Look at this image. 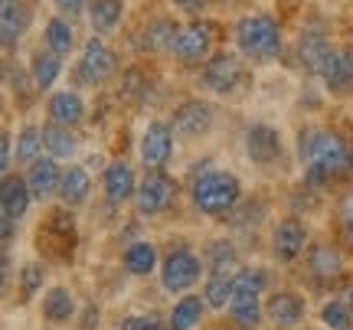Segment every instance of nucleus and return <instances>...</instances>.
<instances>
[{
	"mask_svg": "<svg viewBox=\"0 0 353 330\" xmlns=\"http://www.w3.org/2000/svg\"><path fill=\"white\" fill-rule=\"evenodd\" d=\"M298 154H301L304 177L311 183H330V180H341L353 170V147L341 134L324 131V127L301 131Z\"/></svg>",
	"mask_w": 353,
	"mask_h": 330,
	"instance_id": "nucleus-1",
	"label": "nucleus"
},
{
	"mask_svg": "<svg viewBox=\"0 0 353 330\" xmlns=\"http://www.w3.org/2000/svg\"><path fill=\"white\" fill-rule=\"evenodd\" d=\"M232 37H236V46H239L242 56L255 59V63L275 59L281 52V26L268 13H245V17H239Z\"/></svg>",
	"mask_w": 353,
	"mask_h": 330,
	"instance_id": "nucleus-2",
	"label": "nucleus"
},
{
	"mask_svg": "<svg viewBox=\"0 0 353 330\" xmlns=\"http://www.w3.org/2000/svg\"><path fill=\"white\" fill-rule=\"evenodd\" d=\"M190 196H193V206H196L200 213H206V216H229L242 200V187L232 174L210 170V174H203V177L193 183Z\"/></svg>",
	"mask_w": 353,
	"mask_h": 330,
	"instance_id": "nucleus-3",
	"label": "nucleus"
},
{
	"mask_svg": "<svg viewBox=\"0 0 353 330\" xmlns=\"http://www.w3.org/2000/svg\"><path fill=\"white\" fill-rule=\"evenodd\" d=\"M216 33H219V26L210 23V20H193L180 30V37L174 43V59L180 65H200L210 59V52H213V43H216Z\"/></svg>",
	"mask_w": 353,
	"mask_h": 330,
	"instance_id": "nucleus-4",
	"label": "nucleus"
},
{
	"mask_svg": "<svg viewBox=\"0 0 353 330\" xmlns=\"http://www.w3.org/2000/svg\"><path fill=\"white\" fill-rule=\"evenodd\" d=\"M174 200H176V180L167 177L164 170H151L138 183V193H134V206H138L141 216H157V213L170 209Z\"/></svg>",
	"mask_w": 353,
	"mask_h": 330,
	"instance_id": "nucleus-5",
	"label": "nucleus"
},
{
	"mask_svg": "<svg viewBox=\"0 0 353 330\" xmlns=\"http://www.w3.org/2000/svg\"><path fill=\"white\" fill-rule=\"evenodd\" d=\"M114 69H118V56L112 52V46H108L101 37H92L85 46H82L76 76L82 79L85 85H101L105 79L114 76Z\"/></svg>",
	"mask_w": 353,
	"mask_h": 330,
	"instance_id": "nucleus-6",
	"label": "nucleus"
},
{
	"mask_svg": "<svg viewBox=\"0 0 353 330\" xmlns=\"http://www.w3.org/2000/svg\"><path fill=\"white\" fill-rule=\"evenodd\" d=\"M203 275V262L196 255L190 252V249H176L164 258V265H161V285H164V291L170 294H183L190 291Z\"/></svg>",
	"mask_w": 353,
	"mask_h": 330,
	"instance_id": "nucleus-7",
	"label": "nucleus"
},
{
	"mask_svg": "<svg viewBox=\"0 0 353 330\" xmlns=\"http://www.w3.org/2000/svg\"><path fill=\"white\" fill-rule=\"evenodd\" d=\"M242 79H245V69L236 52H216L203 65V85L216 95H232L242 85Z\"/></svg>",
	"mask_w": 353,
	"mask_h": 330,
	"instance_id": "nucleus-8",
	"label": "nucleus"
},
{
	"mask_svg": "<svg viewBox=\"0 0 353 330\" xmlns=\"http://www.w3.org/2000/svg\"><path fill=\"white\" fill-rule=\"evenodd\" d=\"M170 154H174V127L167 121H151L141 134V161H144V167L161 170L170 161Z\"/></svg>",
	"mask_w": 353,
	"mask_h": 330,
	"instance_id": "nucleus-9",
	"label": "nucleus"
},
{
	"mask_svg": "<svg viewBox=\"0 0 353 330\" xmlns=\"http://www.w3.org/2000/svg\"><path fill=\"white\" fill-rule=\"evenodd\" d=\"M39 252L52 255V258H72V216H65V213H52L46 219V226L39 229Z\"/></svg>",
	"mask_w": 353,
	"mask_h": 330,
	"instance_id": "nucleus-10",
	"label": "nucleus"
},
{
	"mask_svg": "<svg viewBox=\"0 0 353 330\" xmlns=\"http://www.w3.org/2000/svg\"><path fill=\"white\" fill-rule=\"evenodd\" d=\"M170 127H174V134H180V138H200V134H206L213 127V105L200 102V99L176 105L174 125Z\"/></svg>",
	"mask_w": 353,
	"mask_h": 330,
	"instance_id": "nucleus-11",
	"label": "nucleus"
},
{
	"mask_svg": "<svg viewBox=\"0 0 353 330\" xmlns=\"http://www.w3.org/2000/svg\"><path fill=\"white\" fill-rule=\"evenodd\" d=\"M304 245H307V229H304L301 219H281L272 232V252L281 262H294L304 252Z\"/></svg>",
	"mask_w": 353,
	"mask_h": 330,
	"instance_id": "nucleus-12",
	"label": "nucleus"
},
{
	"mask_svg": "<svg viewBox=\"0 0 353 330\" xmlns=\"http://www.w3.org/2000/svg\"><path fill=\"white\" fill-rule=\"evenodd\" d=\"M321 82L330 92H347L353 85V50L350 46H334L327 52V59L321 65Z\"/></svg>",
	"mask_w": 353,
	"mask_h": 330,
	"instance_id": "nucleus-13",
	"label": "nucleus"
},
{
	"mask_svg": "<svg viewBox=\"0 0 353 330\" xmlns=\"http://www.w3.org/2000/svg\"><path fill=\"white\" fill-rule=\"evenodd\" d=\"M245 154H249V161L262 167L275 164L281 157V134L272 125H252L245 131Z\"/></svg>",
	"mask_w": 353,
	"mask_h": 330,
	"instance_id": "nucleus-14",
	"label": "nucleus"
},
{
	"mask_svg": "<svg viewBox=\"0 0 353 330\" xmlns=\"http://www.w3.org/2000/svg\"><path fill=\"white\" fill-rule=\"evenodd\" d=\"M265 318L281 330H294L304 320V301L294 291H275L265 305Z\"/></svg>",
	"mask_w": 353,
	"mask_h": 330,
	"instance_id": "nucleus-15",
	"label": "nucleus"
},
{
	"mask_svg": "<svg viewBox=\"0 0 353 330\" xmlns=\"http://www.w3.org/2000/svg\"><path fill=\"white\" fill-rule=\"evenodd\" d=\"M26 183H30V193H33L37 200H46V196H52V193H59L63 170H59V164H56V157H39L37 164L30 167Z\"/></svg>",
	"mask_w": 353,
	"mask_h": 330,
	"instance_id": "nucleus-16",
	"label": "nucleus"
},
{
	"mask_svg": "<svg viewBox=\"0 0 353 330\" xmlns=\"http://www.w3.org/2000/svg\"><path fill=\"white\" fill-rule=\"evenodd\" d=\"M30 200H33V193H30V183L20 177H3V187H0V216L7 219H23L26 209H30Z\"/></svg>",
	"mask_w": 353,
	"mask_h": 330,
	"instance_id": "nucleus-17",
	"label": "nucleus"
},
{
	"mask_svg": "<svg viewBox=\"0 0 353 330\" xmlns=\"http://www.w3.org/2000/svg\"><path fill=\"white\" fill-rule=\"evenodd\" d=\"M46 112H50V121L63 127H76L82 118H85V102H82V95L79 92H56L50 95V102H46Z\"/></svg>",
	"mask_w": 353,
	"mask_h": 330,
	"instance_id": "nucleus-18",
	"label": "nucleus"
},
{
	"mask_svg": "<svg viewBox=\"0 0 353 330\" xmlns=\"http://www.w3.org/2000/svg\"><path fill=\"white\" fill-rule=\"evenodd\" d=\"M105 193H108V200H112L114 206L134 200L138 183H134V174H131V167H128L125 161H114V164L105 167Z\"/></svg>",
	"mask_w": 353,
	"mask_h": 330,
	"instance_id": "nucleus-19",
	"label": "nucleus"
},
{
	"mask_svg": "<svg viewBox=\"0 0 353 330\" xmlns=\"http://www.w3.org/2000/svg\"><path fill=\"white\" fill-rule=\"evenodd\" d=\"M229 314H232V320H236V327L255 330L265 318L262 291H236L232 294V301H229Z\"/></svg>",
	"mask_w": 353,
	"mask_h": 330,
	"instance_id": "nucleus-20",
	"label": "nucleus"
},
{
	"mask_svg": "<svg viewBox=\"0 0 353 330\" xmlns=\"http://www.w3.org/2000/svg\"><path fill=\"white\" fill-rule=\"evenodd\" d=\"M30 26V10H26L20 0H3L0 7V33H3V50H13L20 37Z\"/></svg>",
	"mask_w": 353,
	"mask_h": 330,
	"instance_id": "nucleus-21",
	"label": "nucleus"
},
{
	"mask_svg": "<svg viewBox=\"0 0 353 330\" xmlns=\"http://www.w3.org/2000/svg\"><path fill=\"white\" fill-rule=\"evenodd\" d=\"M334 50L330 39L321 33V30H304L301 39H298V63L307 69V72H321V65L327 59V52Z\"/></svg>",
	"mask_w": 353,
	"mask_h": 330,
	"instance_id": "nucleus-22",
	"label": "nucleus"
},
{
	"mask_svg": "<svg viewBox=\"0 0 353 330\" xmlns=\"http://www.w3.org/2000/svg\"><path fill=\"white\" fill-rule=\"evenodd\" d=\"M121 17H125V0H88V23L99 37L118 30Z\"/></svg>",
	"mask_w": 353,
	"mask_h": 330,
	"instance_id": "nucleus-23",
	"label": "nucleus"
},
{
	"mask_svg": "<svg viewBox=\"0 0 353 330\" xmlns=\"http://www.w3.org/2000/svg\"><path fill=\"white\" fill-rule=\"evenodd\" d=\"M307 265H311V275L314 278H337L343 271V258L341 252L334 249V245H327V242H317V245H311V252H307Z\"/></svg>",
	"mask_w": 353,
	"mask_h": 330,
	"instance_id": "nucleus-24",
	"label": "nucleus"
},
{
	"mask_svg": "<svg viewBox=\"0 0 353 330\" xmlns=\"http://www.w3.org/2000/svg\"><path fill=\"white\" fill-rule=\"evenodd\" d=\"M63 76V56H56L52 50H37L30 59V79L37 89H50L56 79Z\"/></svg>",
	"mask_w": 353,
	"mask_h": 330,
	"instance_id": "nucleus-25",
	"label": "nucleus"
},
{
	"mask_svg": "<svg viewBox=\"0 0 353 330\" xmlns=\"http://www.w3.org/2000/svg\"><path fill=\"white\" fill-rule=\"evenodd\" d=\"M203 311H206V301L200 294H183L174 305L170 318H167V327L170 330H193L203 320Z\"/></svg>",
	"mask_w": 353,
	"mask_h": 330,
	"instance_id": "nucleus-26",
	"label": "nucleus"
},
{
	"mask_svg": "<svg viewBox=\"0 0 353 330\" xmlns=\"http://www.w3.org/2000/svg\"><path fill=\"white\" fill-rule=\"evenodd\" d=\"M125 268L128 275H134V278H144V275H151L154 268H157V249H154V242H131L125 249Z\"/></svg>",
	"mask_w": 353,
	"mask_h": 330,
	"instance_id": "nucleus-27",
	"label": "nucleus"
},
{
	"mask_svg": "<svg viewBox=\"0 0 353 330\" xmlns=\"http://www.w3.org/2000/svg\"><path fill=\"white\" fill-rule=\"evenodd\" d=\"M43 43L56 56H69V52L76 50V30H72V23L65 17H52L50 23H46V30H43Z\"/></svg>",
	"mask_w": 353,
	"mask_h": 330,
	"instance_id": "nucleus-28",
	"label": "nucleus"
},
{
	"mask_svg": "<svg viewBox=\"0 0 353 330\" xmlns=\"http://www.w3.org/2000/svg\"><path fill=\"white\" fill-rule=\"evenodd\" d=\"M232 294H236V271H219V275H210V278H206V288H203L206 307L223 311V307H229Z\"/></svg>",
	"mask_w": 353,
	"mask_h": 330,
	"instance_id": "nucleus-29",
	"label": "nucleus"
},
{
	"mask_svg": "<svg viewBox=\"0 0 353 330\" xmlns=\"http://www.w3.org/2000/svg\"><path fill=\"white\" fill-rule=\"evenodd\" d=\"M76 314V298L69 288H50L46 298H43V318L50 320V324H65V320H72Z\"/></svg>",
	"mask_w": 353,
	"mask_h": 330,
	"instance_id": "nucleus-30",
	"label": "nucleus"
},
{
	"mask_svg": "<svg viewBox=\"0 0 353 330\" xmlns=\"http://www.w3.org/2000/svg\"><path fill=\"white\" fill-rule=\"evenodd\" d=\"M88 190H92V180L82 167H65L63 170V183H59V200L65 206H79L85 203Z\"/></svg>",
	"mask_w": 353,
	"mask_h": 330,
	"instance_id": "nucleus-31",
	"label": "nucleus"
},
{
	"mask_svg": "<svg viewBox=\"0 0 353 330\" xmlns=\"http://www.w3.org/2000/svg\"><path fill=\"white\" fill-rule=\"evenodd\" d=\"M43 147L50 151V157H72L76 154V134H72V127H63L50 121V125L43 127Z\"/></svg>",
	"mask_w": 353,
	"mask_h": 330,
	"instance_id": "nucleus-32",
	"label": "nucleus"
},
{
	"mask_svg": "<svg viewBox=\"0 0 353 330\" xmlns=\"http://www.w3.org/2000/svg\"><path fill=\"white\" fill-rule=\"evenodd\" d=\"M180 30H183V26H176L174 20H154V23L148 26V33H144V46L154 50V52L157 50H174Z\"/></svg>",
	"mask_w": 353,
	"mask_h": 330,
	"instance_id": "nucleus-33",
	"label": "nucleus"
},
{
	"mask_svg": "<svg viewBox=\"0 0 353 330\" xmlns=\"http://www.w3.org/2000/svg\"><path fill=\"white\" fill-rule=\"evenodd\" d=\"M206 265H210V275H219V271H239V255L229 242H213L206 249Z\"/></svg>",
	"mask_w": 353,
	"mask_h": 330,
	"instance_id": "nucleus-34",
	"label": "nucleus"
},
{
	"mask_svg": "<svg viewBox=\"0 0 353 330\" xmlns=\"http://www.w3.org/2000/svg\"><path fill=\"white\" fill-rule=\"evenodd\" d=\"M43 151V131L39 127H23L17 134V161L20 164H37Z\"/></svg>",
	"mask_w": 353,
	"mask_h": 330,
	"instance_id": "nucleus-35",
	"label": "nucleus"
},
{
	"mask_svg": "<svg viewBox=\"0 0 353 330\" xmlns=\"http://www.w3.org/2000/svg\"><path fill=\"white\" fill-rule=\"evenodd\" d=\"M321 320L327 330H350L353 327V311L347 301H327L321 307Z\"/></svg>",
	"mask_w": 353,
	"mask_h": 330,
	"instance_id": "nucleus-36",
	"label": "nucleus"
},
{
	"mask_svg": "<svg viewBox=\"0 0 353 330\" xmlns=\"http://www.w3.org/2000/svg\"><path fill=\"white\" fill-rule=\"evenodd\" d=\"M148 92H151L148 76H141L138 69H128L125 79H121V95L131 99V102H144V99H148Z\"/></svg>",
	"mask_w": 353,
	"mask_h": 330,
	"instance_id": "nucleus-37",
	"label": "nucleus"
},
{
	"mask_svg": "<svg viewBox=\"0 0 353 330\" xmlns=\"http://www.w3.org/2000/svg\"><path fill=\"white\" fill-rule=\"evenodd\" d=\"M43 278H46L43 265H26L23 271H20V298H23V301H30V298L43 288Z\"/></svg>",
	"mask_w": 353,
	"mask_h": 330,
	"instance_id": "nucleus-38",
	"label": "nucleus"
},
{
	"mask_svg": "<svg viewBox=\"0 0 353 330\" xmlns=\"http://www.w3.org/2000/svg\"><path fill=\"white\" fill-rule=\"evenodd\" d=\"M161 324V320L154 318V314H131V318L121 320V330H154Z\"/></svg>",
	"mask_w": 353,
	"mask_h": 330,
	"instance_id": "nucleus-39",
	"label": "nucleus"
},
{
	"mask_svg": "<svg viewBox=\"0 0 353 330\" xmlns=\"http://www.w3.org/2000/svg\"><path fill=\"white\" fill-rule=\"evenodd\" d=\"M10 164H13V144H10V134L0 138V167H3V177L10 174Z\"/></svg>",
	"mask_w": 353,
	"mask_h": 330,
	"instance_id": "nucleus-40",
	"label": "nucleus"
},
{
	"mask_svg": "<svg viewBox=\"0 0 353 330\" xmlns=\"http://www.w3.org/2000/svg\"><path fill=\"white\" fill-rule=\"evenodd\" d=\"M343 236H347V242L353 245V193L347 196V203H343Z\"/></svg>",
	"mask_w": 353,
	"mask_h": 330,
	"instance_id": "nucleus-41",
	"label": "nucleus"
},
{
	"mask_svg": "<svg viewBox=\"0 0 353 330\" xmlns=\"http://www.w3.org/2000/svg\"><path fill=\"white\" fill-rule=\"evenodd\" d=\"M17 219H7V216H0V242H3V249H10V242H13V232H17Z\"/></svg>",
	"mask_w": 353,
	"mask_h": 330,
	"instance_id": "nucleus-42",
	"label": "nucleus"
},
{
	"mask_svg": "<svg viewBox=\"0 0 353 330\" xmlns=\"http://www.w3.org/2000/svg\"><path fill=\"white\" fill-rule=\"evenodd\" d=\"M52 3H56L63 13H79L88 7V0H52Z\"/></svg>",
	"mask_w": 353,
	"mask_h": 330,
	"instance_id": "nucleus-43",
	"label": "nucleus"
},
{
	"mask_svg": "<svg viewBox=\"0 0 353 330\" xmlns=\"http://www.w3.org/2000/svg\"><path fill=\"white\" fill-rule=\"evenodd\" d=\"M174 7H180V10H187V13H196V10H203L210 0H170Z\"/></svg>",
	"mask_w": 353,
	"mask_h": 330,
	"instance_id": "nucleus-44",
	"label": "nucleus"
},
{
	"mask_svg": "<svg viewBox=\"0 0 353 330\" xmlns=\"http://www.w3.org/2000/svg\"><path fill=\"white\" fill-rule=\"evenodd\" d=\"M99 327V307H88V314H85V327L82 330H95Z\"/></svg>",
	"mask_w": 353,
	"mask_h": 330,
	"instance_id": "nucleus-45",
	"label": "nucleus"
},
{
	"mask_svg": "<svg viewBox=\"0 0 353 330\" xmlns=\"http://www.w3.org/2000/svg\"><path fill=\"white\" fill-rule=\"evenodd\" d=\"M154 330H170V327H167V324H157V327H154Z\"/></svg>",
	"mask_w": 353,
	"mask_h": 330,
	"instance_id": "nucleus-46",
	"label": "nucleus"
}]
</instances>
